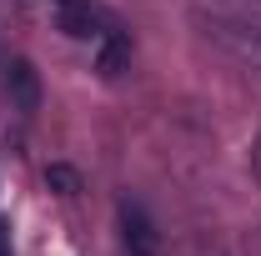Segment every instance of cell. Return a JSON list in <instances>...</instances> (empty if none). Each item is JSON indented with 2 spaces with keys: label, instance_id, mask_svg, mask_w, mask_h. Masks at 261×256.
<instances>
[{
  "label": "cell",
  "instance_id": "1",
  "mask_svg": "<svg viewBox=\"0 0 261 256\" xmlns=\"http://www.w3.org/2000/svg\"><path fill=\"white\" fill-rule=\"evenodd\" d=\"M191 25L241 65L261 70V0H201L191 5Z\"/></svg>",
  "mask_w": 261,
  "mask_h": 256
},
{
  "label": "cell",
  "instance_id": "2",
  "mask_svg": "<svg viewBox=\"0 0 261 256\" xmlns=\"http://www.w3.org/2000/svg\"><path fill=\"white\" fill-rule=\"evenodd\" d=\"M50 20L70 40H100V35L116 25L106 15V5H96V0H50Z\"/></svg>",
  "mask_w": 261,
  "mask_h": 256
},
{
  "label": "cell",
  "instance_id": "3",
  "mask_svg": "<svg viewBox=\"0 0 261 256\" xmlns=\"http://www.w3.org/2000/svg\"><path fill=\"white\" fill-rule=\"evenodd\" d=\"M5 96H10V106L20 111V116H35L40 111V75H35L31 61H5Z\"/></svg>",
  "mask_w": 261,
  "mask_h": 256
},
{
  "label": "cell",
  "instance_id": "4",
  "mask_svg": "<svg viewBox=\"0 0 261 256\" xmlns=\"http://www.w3.org/2000/svg\"><path fill=\"white\" fill-rule=\"evenodd\" d=\"M126 65H130V35L121 31V25H111V31L96 40V70L106 75V81H116Z\"/></svg>",
  "mask_w": 261,
  "mask_h": 256
},
{
  "label": "cell",
  "instance_id": "5",
  "mask_svg": "<svg viewBox=\"0 0 261 256\" xmlns=\"http://www.w3.org/2000/svg\"><path fill=\"white\" fill-rule=\"evenodd\" d=\"M121 216H126V241L130 246H136V251L146 256V251H156V236H151V221H146V216H141V206H121Z\"/></svg>",
  "mask_w": 261,
  "mask_h": 256
},
{
  "label": "cell",
  "instance_id": "6",
  "mask_svg": "<svg viewBox=\"0 0 261 256\" xmlns=\"http://www.w3.org/2000/svg\"><path fill=\"white\" fill-rule=\"evenodd\" d=\"M45 181H50V186H61L65 196H75V171H65V166H56V171H50Z\"/></svg>",
  "mask_w": 261,
  "mask_h": 256
},
{
  "label": "cell",
  "instance_id": "7",
  "mask_svg": "<svg viewBox=\"0 0 261 256\" xmlns=\"http://www.w3.org/2000/svg\"><path fill=\"white\" fill-rule=\"evenodd\" d=\"M0 256H10V241H5V226H0Z\"/></svg>",
  "mask_w": 261,
  "mask_h": 256
},
{
  "label": "cell",
  "instance_id": "8",
  "mask_svg": "<svg viewBox=\"0 0 261 256\" xmlns=\"http://www.w3.org/2000/svg\"><path fill=\"white\" fill-rule=\"evenodd\" d=\"M251 156H256V171H261V141H256V151H251Z\"/></svg>",
  "mask_w": 261,
  "mask_h": 256
}]
</instances>
